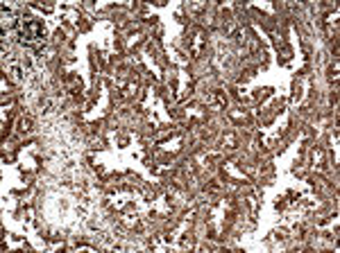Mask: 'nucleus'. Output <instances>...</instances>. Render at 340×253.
Wrapping results in <instances>:
<instances>
[{
  "label": "nucleus",
  "instance_id": "nucleus-1",
  "mask_svg": "<svg viewBox=\"0 0 340 253\" xmlns=\"http://www.w3.org/2000/svg\"><path fill=\"white\" fill-rule=\"evenodd\" d=\"M25 29H27V34H23L25 43H34V41H41V36H43V27L39 23H30Z\"/></svg>",
  "mask_w": 340,
  "mask_h": 253
}]
</instances>
